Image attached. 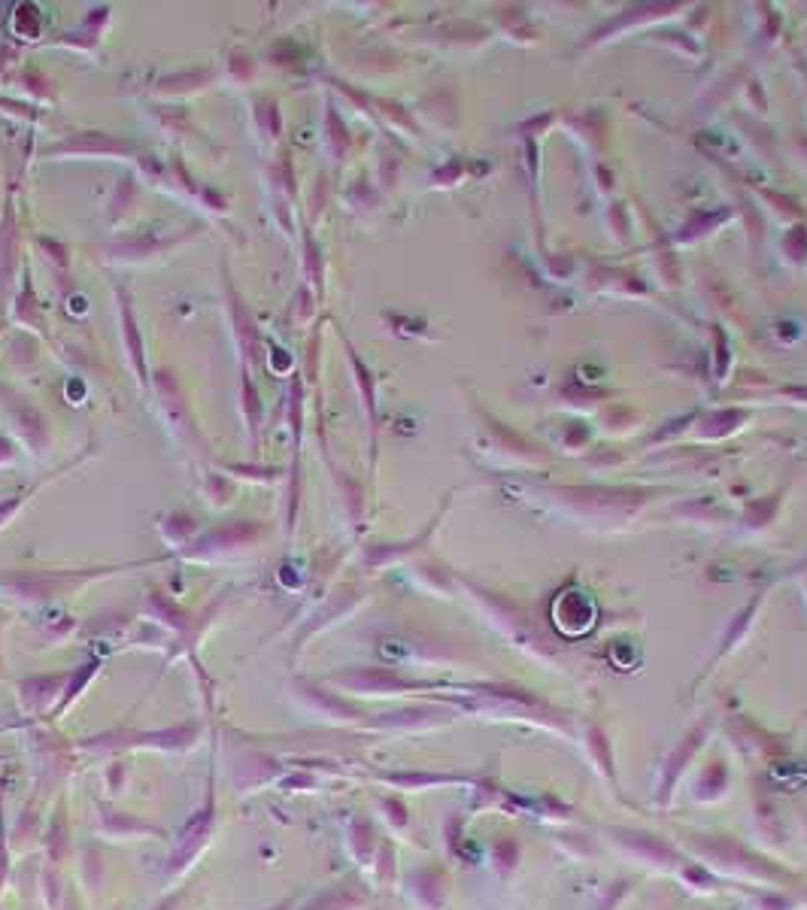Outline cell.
<instances>
[]
</instances>
